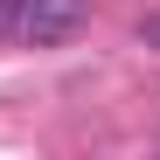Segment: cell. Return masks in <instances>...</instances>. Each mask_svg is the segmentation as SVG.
Listing matches in <instances>:
<instances>
[{
    "instance_id": "1",
    "label": "cell",
    "mask_w": 160,
    "mask_h": 160,
    "mask_svg": "<svg viewBox=\"0 0 160 160\" xmlns=\"http://www.w3.org/2000/svg\"><path fill=\"white\" fill-rule=\"evenodd\" d=\"M91 0H0V21L21 35V42H63L84 28Z\"/></svg>"
},
{
    "instance_id": "2",
    "label": "cell",
    "mask_w": 160,
    "mask_h": 160,
    "mask_svg": "<svg viewBox=\"0 0 160 160\" xmlns=\"http://www.w3.org/2000/svg\"><path fill=\"white\" fill-rule=\"evenodd\" d=\"M139 35H146V49H160V14H146V21H139Z\"/></svg>"
}]
</instances>
